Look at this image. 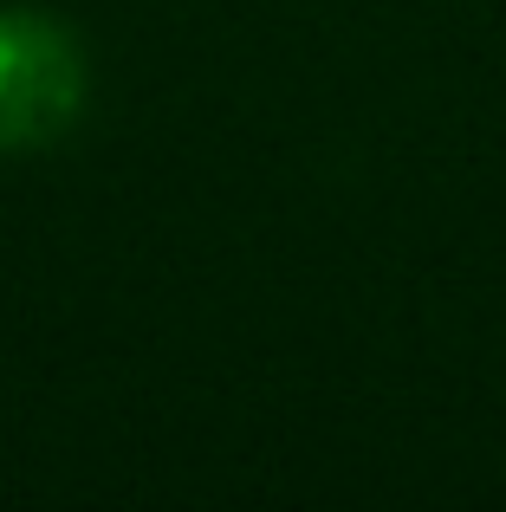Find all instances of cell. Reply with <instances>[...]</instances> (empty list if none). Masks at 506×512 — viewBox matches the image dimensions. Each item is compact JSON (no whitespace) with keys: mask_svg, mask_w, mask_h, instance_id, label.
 <instances>
[{"mask_svg":"<svg viewBox=\"0 0 506 512\" xmlns=\"http://www.w3.org/2000/svg\"><path fill=\"white\" fill-rule=\"evenodd\" d=\"M85 98V52L46 13H0V150H46Z\"/></svg>","mask_w":506,"mask_h":512,"instance_id":"1","label":"cell"}]
</instances>
